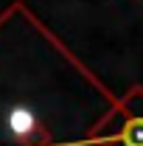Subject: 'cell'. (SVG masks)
Segmentation results:
<instances>
[{"instance_id":"obj_1","label":"cell","mask_w":143,"mask_h":146,"mask_svg":"<svg viewBox=\"0 0 143 146\" xmlns=\"http://www.w3.org/2000/svg\"><path fill=\"white\" fill-rule=\"evenodd\" d=\"M112 110V93L23 3L0 14V146H98Z\"/></svg>"},{"instance_id":"obj_2","label":"cell","mask_w":143,"mask_h":146,"mask_svg":"<svg viewBox=\"0 0 143 146\" xmlns=\"http://www.w3.org/2000/svg\"><path fill=\"white\" fill-rule=\"evenodd\" d=\"M98 146H143V87H132L98 127Z\"/></svg>"}]
</instances>
